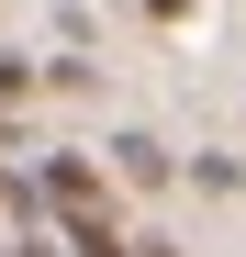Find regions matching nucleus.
<instances>
[{
    "mask_svg": "<svg viewBox=\"0 0 246 257\" xmlns=\"http://www.w3.org/2000/svg\"><path fill=\"white\" fill-rule=\"evenodd\" d=\"M34 201H45L56 224H90V212H112V190H101V168H90V157H45V168H34Z\"/></svg>",
    "mask_w": 246,
    "mask_h": 257,
    "instance_id": "nucleus-1",
    "label": "nucleus"
},
{
    "mask_svg": "<svg viewBox=\"0 0 246 257\" xmlns=\"http://www.w3.org/2000/svg\"><path fill=\"white\" fill-rule=\"evenodd\" d=\"M112 168L135 190H157V179H168V146H157V135H112Z\"/></svg>",
    "mask_w": 246,
    "mask_h": 257,
    "instance_id": "nucleus-2",
    "label": "nucleus"
},
{
    "mask_svg": "<svg viewBox=\"0 0 246 257\" xmlns=\"http://www.w3.org/2000/svg\"><path fill=\"white\" fill-rule=\"evenodd\" d=\"M0 101H23V56H0Z\"/></svg>",
    "mask_w": 246,
    "mask_h": 257,
    "instance_id": "nucleus-3",
    "label": "nucleus"
},
{
    "mask_svg": "<svg viewBox=\"0 0 246 257\" xmlns=\"http://www.w3.org/2000/svg\"><path fill=\"white\" fill-rule=\"evenodd\" d=\"M146 12H157V23H179V12H190V0H146Z\"/></svg>",
    "mask_w": 246,
    "mask_h": 257,
    "instance_id": "nucleus-4",
    "label": "nucleus"
},
{
    "mask_svg": "<svg viewBox=\"0 0 246 257\" xmlns=\"http://www.w3.org/2000/svg\"><path fill=\"white\" fill-rule=\"evenodd\" d=\"M135 257H168V246H135Z\"/></svg>",
    "mask_w": 246,
    "mask_h": 257,
    "instance_id": "nucleus-5",
    "label": "nucleus"
}]
</instances>
